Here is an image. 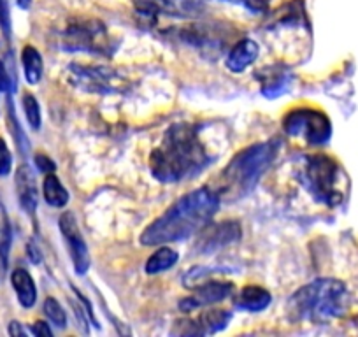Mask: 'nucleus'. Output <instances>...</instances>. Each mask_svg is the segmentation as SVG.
Returning <instances> with one entry per match:
<instances>
[{"mask_svg":"<svg viewBox=\"0 0 358 337\" xmlns=\"http://www.w3.org/2000/svg\"><path fill=\"white\" fill-rule=\"evenodd\" d=\"M218 192L202 187L176 201L164 215L158 216L151 225L141 234V244L144 246H162L169 243H179L201 232L220 208Z\"/></svg>","mask_w":358,"mask_h":337,"instance_id":"f257e3e1","label":"nucleus"},{"mask_svg":"<svg viewBox=\"0 0 358 337\" xmlns=\"http://www.w3.org/2000/svg\"><path fill=\"white\" fill-rule=\"evenodd\" d=\"M208 148L199 137V127L188 123L172 125L160 146L150 155V168L160 183H179L194 178L209 164Z\"/></svg>","mask_w":358,"mask_h":337,"instance_id":"f03ea898","label":"nucleus"},{"mask_svg":"<svg viewBox=\"0 0 358 337\" xmlns=\"http://www.w3.org/2000/svg\"><path fill=\"white\" fill-rule=\"evenodd\" d=\"M348 302L350 294L343 281L322 278L299 288L288 301V311L294 320L327 323L343 316Z\"/></svg>","mask_w":358,"mask_h":337,"instance_id":"7ed1b4c3","label":"nucleus"},{"mask_svg":"<svg viewBox=\"0 0 358 337\" xmlns=\"http://www.w3.org/2000/svg\"><path fill=\"white\" fill-rule=\"evenodd\" d=\"M280 151V141H265L251 144L236 155L225 171L222 173L220 199L237 201L250 194L262 178V174L271 167Z\"/></svg>","mask_w":358,"mask_h":337,"instance_id":"20e7f679","label":"nucleus"},{"mask_svg":"<svg viewBox=\"0 0 358 337\" xmlns=\"http://www.w3.org/2000/svg\"><path fill=\"white\" fill-rule=\"evenodd\" d=\"M301 180L316 202L337 208L344 202L350 181L343 167L329 155H309L302 165Z\"/></svg>","mask_w":358,"mask_h":337,"instance_id":"39448f33","label":"nucleus"},{"mask_svg":"<svg viewBox=\"0 0 358 337\" xmlns=\"http://www.w3.org/2000/svg\"><path fill=\"white\" fill-rule=\"evenodd\" d=\"M283 129L287 136L302 139L306 144L320 146L332 137V123L322 111L309 108L294 109L283 118Z\"/></svg>","mask_w":358,"mask_h":337,"instance_id":"423d86ee","label":"nucleus"},{"mask_svg":"<svg viewBox=\"0 0 358 337\" xmlns=\"http://www.w3.org/2000/svg\"><path fill=\"white\" fill-rule=\"evenodd\" d=\"M62 43L64 50L67 51H86V53L106 55V57L113 53L108 30L97 20H76L69 23Z\"/></svg>","mask_w":358,"mask_h":337,"instance_id":"0eeeda50","label":"nucleus"},{"mask_svg":"<svg viewBox=\"0 0 358 337\" xmlns=\"http://www.w3.org/2000/svg\"><path fill=\"white\" fill-rule=\"evenodd\" d=\"M71 79L76 87L95 94H115L123 90V78L111 69L86 67V65H71Z\"/></svg>","mask_w":358,"mask_h":337,"instance_id":"6e6552de","label":"nucleus"},{"mask_svg":"<svg viewBox=\"0 0 358 337\" xmlns=\"http://www.w3.org/2000/svg\"><path fill=\"white\" fill-rule=\"evenodd\" d=\"M206 0H134V8L148 18L174 16V18H194L204 9Z\"/></svg>","mask_w":358,"mask_h":337,"instance_id":"1a4fd4ad","label":"nucleus"},{"mask_svg":"<svg viewBox=\"0 0 358 337\" xmlns=\"http://www.w3.org/2000/svg\"><path fill=\"white\" fill-rule=\"evenodd\" d=\"M58 225H60V232L64 236L65 244H67L69 253H71V260L76 274L83 276L90 269V253L88 246L85 243V237H83L81 230H79L78 218H76L74 213L65 211L60 216V220H58Z\"/></svg>","mask_w":358,"mask_h":337,"instance_id":"9d476101","label":"nucleus"},{"mask_svg":"<svg viewBox=\"0 0 358 337\" xmlns=\"http://www.w3.org/2000/svg\"><path fill=\"white\" fill-rule=\"evenodd\" d=\"M241 239V225L239 222H222L215 223V225H206L201 230L195 243L194 250L199 255H209L215 251L222 250V248L229 246V244L237 243Z\"/></svg>","mask_w":358,"mask_h":337,"instance_id":"9b49d317","label":"nucleus"},{"mask_svg":"<svg viewBox=\"0 0 358 337\" xmlns=\"http://www.w3.org/2000/svg\"><path fill=\"white\" fill-rule=\"evenodd\" d=\"M232 320V313L227 309H208L201 313L195 320L188 322H178V330H172V334H183V336H211L227 329V325Z\"/></svg>","mask_w":358,"mask_h":337,"instance_id":"f8f14e48","label":"nucleus"},{"mask_svg":"<svg viewBox=\"0 0 358 337\" xmlns=\"http://www.w3.org/2000/svg\"><path fill=\"white\" fill-rule=\"evenodd\" d=\"M232 294L234 285L229 283V281H208V283L195 287L194 294L190 297L183 299V301L179 302V309L185 313H190L194 309L206 308V306L225 301Z\"/></svg>","mask_w":358,"mask_h":337,"instance_id":"ddd939ff","label":"nucleus"},{"mask_svg":"<svg viewBox=\"0 0 358 337\" xmlns=\"http://www.w3.org/2000/svg\"><path fill=\"white\" fill-rule=\"evenodd\" d=\"M257 78L260 79L262 95L267 99H276L283 95L294 81L292 72L283 65H271V67L260 69L257 72Z\"/></svg>","mask_w":358,"mask_h":337,"instance_id":"4468645a","label":"nucleus"},{"mask_svg":"<svg viewBox=\"0 0 358 337\" xmlns=\"http://www.w3.org/2000/svg\"><path fill=\"white\" fill-rule=\"evenodd\" d=\"M15 183L20 206H22V209L25 213L34 215L37 211V204H39V192H37L36 176H34L32 168L29 165H20L15 174Z\"/></svg>","mask_w":358,"mask_h":337,"instance_id":"2eb2a0df","label":"nucleus"},{"mask_svg":"<svg viewBox=\"0 0 358 337\" xmlns=\"http://www.w3.org/2000/svg\"><path fill=\"white\" fill-rule=\"evenodd\" d=\"M273 295L267 288L258 287V285H250L244 287L239 294L234 297V306L241 311H250V313H260L271 306Z\"/></svg>","mask_w":358,"mask_h":337,"instance_id":"dca6fc26","label":"nucleus"},{"mask_svg":"<svg viewBox=\"0 0 358 337\" xmlns=\"http://www.w3.org/2000/svg\"><path fill=\"white\" fill-rule=\"evenodd\" d=\"M258 53H260V48L255 43L253 39H243L232 48V51L227 57L225 65L230 72H239L246 71L250 65L255 64V60L258 58Z\"/></svg>","mask_w":358,"mask_h":337,"instance_id":"f3484780","label":"nucleus"},{"mask_svg":"<svg viewBox=\"0 0 358 337\" xmlns=\"http://www.w3.org/2000/svg\"><path fill=\"white\" fill-rule=\"evenodd\" d=\"M11 285L22 308L32 309L37 302V287L29 271L23 267H16L11 273Z\"/></svg>","mask_w":358,"mask_h":337,"instance_id":"a211bd4d","label":"nucleus"},{"mask_svg":"<svg viewBox=\"0 0 358 337\" xmlns=\"http://www.w3.org/2000/svg\"><path fill=\"white\" fill-rule=\"evenodd\" d=\"M43 197L51 208H65L71 199V194H69L67 188L64 187V183L60 181V178L55 173L46 174L43 183Z\"/></svg>","mask_w":358,"mask_h":337,"instance_id":"6ab92c4d","label":"nucleus"},{"mask_svg":"<svg viewBox=\"0 0 358 337\" xmlns=\"http://www.w3.org/2000/svg\"><path fill=\"white\" fill-rule=\"evenodd\" d=\"M22 65H23V74L29 85L36 87L43 79L44 72V62L41 57L39 51L34 46H25L22 51Z\"/></svg>","mask_w":358,"mask_h":337,"instance_id":"aec40b11","label":"nucleus"},{"mask_svg":"<svg viewBox=\"0 0 358 337\" xmlns=\"http://www.w3.org/2000/svg\"><path fill=\"white\" fill-rule=\"evenodd\" d=\"M178 260H179L178 253H176L172 248H167L165 244H162V248H158L153 255L146 260V267H144V271H146V274H151V276H155V274H162L165 273V271L172 269V267L178 264Z\"/></svg>","mask_w":358,"mask_h":337,"instance_id":"412c9836","label":"nucleus"},{"mask_svg":"<svg viewBox=\"0 0 358 337\" xmlns=\"http://www.w3.org/2000/svg\"><path fill=\"white\" fill-rule=\"evenodd\" d=\"M13 244V229L11 220H9L8 209L0 202V266L6 273L9 262V251H11Z\"/></svg>","mask_w":358,"mask_h":337,"instance_id":"4be33fe9","label":"nucleus"},{"mask_svg":"<svg viewBox=\"0 0 358 337\" xmlns=\"http://www.w3.org/2000/svg\"><path fill=\"white\" fill-rule=\"evenodd\" d=\"M8 125H9V132H11L13 139H15V143H16V148H18L20 153L25 157V155L30 151L29 137H27V134L23 132L22 125H20V120L16 118L15 104H13L11 97L8 99Z\"/></svg>","mask_w":358,"mask_h":337,"instance_id":"5701e85b","label":"nucleus"},{"mask_svg":"<svg viewBox=\"0 0 358 337\" xmlns=\"http://www.w3.org/2000/svg\"><path fill=\"white\" fill-rule=\"evenodd\" d=\"M23 111H25V118L29 122L30 129L39 130L41 125H43V115H41V106L37 102L36 95L32 94H23L22 99Z\"/></svg>","mask_w":358,"mask_h":337,"instance_id":"b1692460","label":"nucleus"},{"mask_svg":"<svg viewBox=\"0 0 358 337\" xmlns=\"http://www.w3.org/2000/svg\"><path fill=\"white\" fill-rule=\"evenodd\" d=\"M43 311L46 318L53 323L58 329H65L67 327V313H65L64 306L53 297H48L43 304Z\"/></svg>","mask_w":358,"mask_h":337,"instance_id":"393cba45","label":"nucleus"},{"mask_svg":"<svg viewBox=\"0 0 358 337\" xmlns=\"http://www.w3.org/2000/svg\"><path fill=\"white\" fill-rule=\"evenodd\" d=\"M16 90L15 74L0 60V94H13Z\"/></svg>","mask_w":358,"mask_h":337,"instance_id":"a878e982","label":"nucleus"},{"mask_svg":"<svg viewBox=\"0 0 358 337\" xmlns=\"http://www.w3.org/2000/svg\"><path fill=\"white\" fill-rule=\"evenodd\" d=\"M13 168V155L9 151L6 141L0 137V178H6L11 174Z\"/></svg>","mask_w":358,"mask_h":337,"instance_id":"bb28decb","label":"nucleus"},{"mask_svg":"<svg viewBox=\"0 0 358 337\" xmlns=\"http://www.w3.org/2000/svg\"><path fill=\"white\" fill-rule=\"evenodd\" d=\"M0 30L6 39H11V13H9V0H0Z\"/></svg>","mask_w":358,"mask_h":337,"instance_id":"cd10ccee","label":"nucleus"},{"mask_svg":"<svg viewBox=\"0 0 358 337\" xmlns=\"http://www.w3.org/2000/svg\"><path fill=\"white\" fill-rule=\"evenodd\" d=\"M34 160H36L37 168H39L41 173H44V174L55 173V168H57V165H55V162L51 160V158L48 157V155H44V153H37Z\"/></svg>","mask_w":358,"mask_h":337,"instance_id":"c85d7f7f","label":"nucleus"},{"mask_svg":"<svg viewBox=\"0 0 358 337\" xmlns=\"http://www.w3.org/2000/svg\"><path fill=\"white\" fill-rule=\"evenodd\" d=\"M30 332L34 334V336H53V330H51L50 323L43 322V320H37L36 323H34L32 327H30Z\"/></svg>","mask_w":358,"mask_h":337,"instance_id":"c756f323","label":"nucleus"},{"mask_svg":"<svg viewBox=\"0 0 358 337\" xmlns=\"http://www.w3.org/2000/svg\"><path fill=\"white\" fill-rule=\"evenodd\" d=\"M72 290L76 292V295H78V299H79V301L83 302V306H85V313H86V315H88V318H90V322H92V325L99 327V323H97V318H95L94 311H92V304H90V301H88V299H86L85 295H83L81 292L78 290V288H72Z\"/></svg>","mask_w":358,"mask_h":337,"instance_id":"7c9ffc66","label":"nucleus"},{"mask_svg":"<svg viewBox=\"0 0 358 337\" xmlns=\"http://www.w3.org/2000/svg\"><path fill=\"white\" fill-rule=\"evenodd\" d=\"M248 9L255 13H265L267 11V0H243Z\"/></svg>","mask_w":358,"mask_h":337,"instance_id":"2f4dec72","label":"nucleus"},{"mask_svg":"<svg viewBox=\"0 0 358 337\" xmlns=\"http://www.w3.org/2000/svg\"><path fill=\"white\" fill-rule=\"evenodd\" d=\"M27 253H29V259L32 264H41V260H43L39 248H37L34 243H29V246H27Z\"/></svg>","mask_w":358,"mask_h":337,"instance_id":"473e14b6","label":"nucleus"},{"mask_svg":"<svg viewBox=\"0 0 358 337\" xmlns=\"http://www.w3.org/2000/svg\"><path fill=\"white\" fill-rule=\"evenodd\" d=\"M8 332L11 334V336H16V337H22V336H27V330L23 329L22 323L20 322H11L8 327Z\"/></svg>","mask_w":358,"mask_h":337,"instance_id":"72a5a7b5","label":"nucleus"},{"mask_svg":"<svg viewBox=\"0 0 358 337\" xmlns=\"http://www.w3.org/2000/svg\"><path fill=\"white\" fill-rule=\"evenodd\" d=\"M16 2H18V6L22 9H29L30 8V2H32V0H16Z\"/></svg>","mask_w":358,"mask_h":337,"instance_id":"f704fd0d","label":"nucleus"},{"mask_svg":"<svg viewBox=\"0 0 358 337\" xmlns=\"http://www.w3.org/2000/svg\"><path fill=\"white\" fill-rule=\"evenodd\" d=\"M229 2H239V0H229Z\"/></svg>","mask_w":358,"mask_h":337,"instance_id":"c9c22d12","label":"nucleus"}]
</instances>
